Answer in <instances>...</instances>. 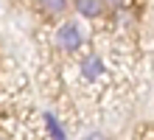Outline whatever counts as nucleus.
<instances>
[{"mask_svg": "<svg viewBox=\"0 0 154 140\" xmlns=\"http://www.w3.org/2000/svg\"><path fill=\"white\" fill-rule=\"evenodd\" d=\"M87 42V34L76 20H62L56 34H53V45L62 51V53H79L81 45Z\"/></svg>", "mask_w": 154, "mask_h": 140, "instance_id": "obj_1", "label": "nucleus"}, {"mask_svg": "<svg viewBox=\"0 0 154 140\" xmlns=\"http://www.w3.org/2000/svg\"><path fill=\"white\" fill-rule=\"evenodd\" d=\"M79 73H81V79L84 81H98L106 73V67H104V59L98 53H90V56H84V59L79 62Z\"/></svg>", "mask_w": 154, "mask_h": 140, "instance_id": "obj_3", "label": "nucleus"}, {"mask_svg": "<svg viewBox=\"0 0 154 140\" xmlns=\"http://www.w3.org/2000/svg\"><path fill=\"white\" fill-rule=\"evenodd\" d=\"M81 140H109V137H106L104 132H90V135H84Z\"/></svg>", "mask_w": 154, "mask_h": 140, "instance_id": "obj_7", "label": "nucleus"}, {"mask_svg": "<svg viewBox=\"0 0 154 140\" xmlns=\"http://www.w3.org/2000/svg\"><path fill=\"white\" fill-rule=\"evenodd\" d=\"M132 0H104L106 11H123V8H129Z\"/></svg>", "mask_w": 154, "mask_h": 140, "instance_id": "obj_6", "label": "nucleus"}, {"mask_svg": "<svg viewBox=\"0 0 154 140\" xmlns=\"http://www.w3.org/2000/svg\"><path fill=\"white\" fill-rule=\"evenodd\" d=\"M73 11L84 20H98V17H104L106 6L104 0H73Z\"/></svg>", "mask_w": 154, "mask_h": 140, "instance_id": "obj_4", "label": "nucleus"}, {"mask_svg": "<svg viewBox=\"0 0 154 140\" xmlns=\"http://www.w3.org/2000/svg\"><path fill=\"white\" fill-rule=\"evenodd\" d=\"M37 8L45 20H65L73 8V0H37Z\"/></svg>", "mask_w": 154, "mask_h": 140, "instance_id": "obj_2", "label": "nucleus"}, {"mask_svg": "<svg viewBox=\"0 0 154 140\" xmlns=\"http://www.w3.org/2000/svg\"><path fill=\"white\" fill-rule=\"evenodd\" d=\"M45 123H48V129H51L53 140H65V129H62V123H59V120H56V118L51 115V112L45 115Z\"/></svg>", "mask_w": 154, "mask_h": 140, "instance_id": "obj_5", "label": "nucleus"}]
</instances>
